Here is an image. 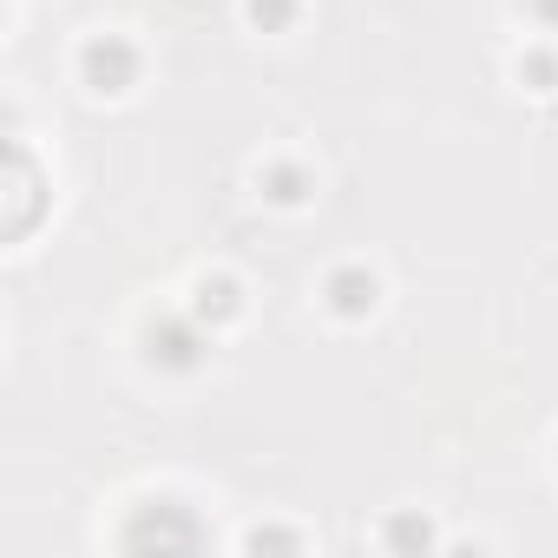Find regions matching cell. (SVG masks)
Instances as JSON below:
<instances>
[{"mask_svg": "<svg viewBox=\"0 0 558 558\" xmlns=\"http://www.w3.org/2000/svg\"><path fill=\"white\" fill-rule=\"evenodd\" d=\"M125 545H197V525L178 506H145L125 532Z\"/></svg>", "mask_w": 558, "mask_h": 558, "instance_id": "cell-1", "label": "cell"}, {"mask_svg": "<svg viewBox=\"0 0 558 558\" xmlns=\"http://www.w3.org/2000/svg\"><path fill=\"white\" fill-rule=\"evenodd\" d=\"M336 303H342V310H362V303H375V283H362V276H342V283H336Z\"/></svg>", "mask_w": 558, "mask_h": 558, "instance_id": "cell-3", "label": "cell"}, {"mask_svg": "<svg viewBox=\"0 0 558 558\" xmlns=\"http://www.w3.org/2000/svg\"><path fill=\"white\" fill-rule=\"evenodd\" d=\"M538 14H545V21H551V27H558V0H538Z\"/></svg>", "mask_w": 558, "mask_h": 558, "instance_id": "cell-5", "label": "cell"}, {"mask_svg": "<svg viewBox=\"0 0 558 558\" xmlns=\"http://www.w3.org/2000/svg\"><path fill=\"white\" fill-rule=\"evenodd\" d=\"M165 362H191V336L184 329H165Z\"/></svg>", "mask_w": 558, "mask_h": 558, "instance_id": "cell-4", "label": "cell"}, {"mask_svg": "<svg viewBox=\"0 0 558 558\" xmlns=\"http://www.w3.org/2000/svg\"><path fill=\"white\" fill-rule=\"evenodd\" d=\"M86 73H93L106 93H119L125 73H132V53H125V47H93V53H86Z\"/></svg>", "mask_w": 558, "mask_h": 558, "instance_id": "cell-2", "label": "cell"}]
</instances>
